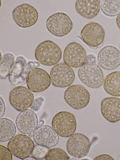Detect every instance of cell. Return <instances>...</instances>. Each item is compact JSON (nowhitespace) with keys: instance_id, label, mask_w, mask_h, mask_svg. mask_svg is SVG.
<instances>
[{"instance_id":"obj_1","label":"cell","mask_w":120,"mask_h":160,"mask_svg":"<svg viewBox=\"0 0 120 160\" xmlns=\"http://www.w3.org/2000/svg\"><path fill=\"white\" fill-rule=\"evenodd\" d=\"M62 53L59 47L54 42L46 40L40 44L35 52V57L41 64L51 66L57 64L60 60Z\"/></svg>"},{"instance_id":"obj_2","label":"cell","mask_w":120,"mask_h":160,"mask_svg":"<svg viewBox=\"0 0 120 160\" xmlns=\"http://www.w3.org/2000/svg\"><path fill=\"white\" fill-rule=\"evenodd\" d=\"M77 75L80 81L92 88L100 87L104 81V74L100 67L95 63L85 62L80 67Z\"/></svg>"},{"instance_id":"obj_3","label":"cell","mask_w":120,"mask_h":160,"mask_svg":"<svg viewBox=\"0 0 120 160\" xmlns=\"http://www.w3.org/2000/svg\"><path fill=\"white\" fill-rule=\"evenodd\" d=\"M46 25L50 33L58 37L68 34L73 27L70 17L63 12H57L50 16L46 20Z\"/></svg>"},{"instance_id":"obj_4","label":"cell","mask_w":120,"mask_h":160,"mask_svg":"<svg viewBox=\"0 0 120 160\" xmlns=\"http://www.w3.org/2000/svg\"><path fill=\"white\" fill-rule=\"evenodd\" d=\"M52 127L56 133L63 137H69L75 131L76 122L74 116L66 111H61L53 117Z\"/></svg>"},{"instance_id":"obj_5","label":"cell","mask_w":120,"mask_h":160,"mask_svg":"<svg viewBox=\"0 0 120 160\" xmlns=\"http://www.w3.org/2000/svg\"><path fill=\"white\" fill-rule=\"evenodd\" d=\"M39 62L29 61L22 56H19L16 59L14 66L9 76V80L13 85H23L29 72L33 69L38 67Z\"/></svg>"},{"instance_id":"obj_6","label":"cell","mask_w":120,"mask_h":160,"mask_svg":"<svg viewBox=\"0 0 120 160\" xmlns=\"http://www.w3.org/2000/svg\"><path fill=\"white\" fill-rule=\"evenodd\" d=\"M13 19L16 25L23 28L29 27L37 22L38 14L32 6L24 3L16 7L12 12Z\"/></svg>"},{"instance_id":"obj_7","label":"cell","mask_w":120,"mask_h":160,"mask_svg":"<svg viewBox=\"0 0 120 160\" xmlns=\"http://www.w3.org/2000/svg\"><path fill=\"white\" fill-rule=\"evenodd\" d=\"M35 146L32 139L24 134L14 136L8 143L7 147L16 157L24 160L29 157Z\"/></svg>"},{"instance_id":"obj_8","label":"cell","mask_w":120,"mask_h":160,"mask_svg":"<svg viewBox=\"0 0 120 160\" xmlns=\"http://www.w3.org/2000/svg\"><path fill=\"white\" fill-rule=\"evenodd\" d=\"M50 76L52 84L60 88L70 86L75 78L73 69L64 63H58L54 66L50 70Z\"/></svg>"},{"instance_id":"obj_9","label":"cell","mask_w":120,"mask_h":160,"mask_svg":"<svg viewBox=\"0 0 120 160\" xmlns=\"http://www.w3.org/2000/svg\"><path fill=\"white\" fill-rule=\"evenodd\" d=\"M64 98L66 102L75 109L86 107L89 103L90 95L88 90L80 85H73L68 88L65 92Z\"/></svg>"},{"instance_id":"obj_10","label":"cell","mask_w":120,"mask_h":160,"mask_svg":"<svg viewBox=\"0 0 120 160\" xmlns=\"http://www.w3.org/2000/svg\"><path fill=\"white\" fill-rule=\"evenodd\" d=\"M34 100V96L32 91L23 86L14 88L9 94L10 104L19 111L28 109L31 106Z\"/></svg>"},{"instance_id":"obj_11","label":"cell","mask_w":120,"mask_h":160,"mask_svg":"<svg viewBox=\"0 0 120 160\" xmlns=\"http://www.w3.org/2000/svg\"><path fill=\"white\" fill-rule=\"evenodd\" d=\"M26 83L28 88L32 92H39L47 89L51 82L50 76L46 71L36 67L29 72Z\"/></svg>"},{"instance_id":"obj_12","label":"cell","mask_w":120,"mask_h":160,"mask_svg":"<svg viewBox=\"0 0 120 160\" xmlns=\"http://www.w3.org/2000/svg\"><path fill=\"white\" fill-rule=\"evenodd\" d=\"M97 59L99 66L106 70H114L120 66V51L113 46L103 47L99 51Z\"/></svg>"},{"instance_id":"obj_13","label":"cell","mask_w":120,"mask_h":160,"mask_svg":"<svg viewBox=\"0 0 120 160\" xmlns=\"http://www.w3.org/2000/svg\"><path fill=\"white\" fill-rule=\"evenodd\" d=\"M105 31L98 23L92 22L86 24L82 29L80 34L82 40L87 45L97 47L103 41Z\"/></svg>"},{"instance_id":"obj_14","label":"cell","mask_w":120,"mask_h":160,"mask_svg":"<svg viewBox=\"0 0 120 160\" xmlns=\"http://www.w3.org/2000/svg\"><path fill=\"white\" fill-rule=\"evenodd\" d=\"M90 146L89 139L81 133L74 134L70 137L67 141L68 152L72 156L78 158L86 156Z\"/></svg>"},{"instance_id":"obj_15","label":"cell","mask_w":120,"mask_h":160,"mask_svg":"<svg viewBox=\"0 0 120 160\" xmlns=\"http://www.w3.org/2000/svg\"><path fill=\"white\" fill-rule=\"evenodd\" d=\"M86 58L87 54L85 49L77 43L69 44L64 50V61L70 67H80L85 63Z\"/></svg>"},{"instance_id":"obj_16","label":"cell","mask_w":120,"mask_h":160,"mask_svg":"<svg viewBox=\"0 0 120 160\" xmlns=\"http://www.w3.org/2000/svg\"><path fill=\"white\" fill-rule=\"evenodd\" d=\"M33 137L37 144L49 148L56 145L59 140L58 134L50 126L42 125L33 131Z\"/></svg>"},{"instance_id":"obj_17","label":"cell","mask_w":120,"mask_h":160,"mask_svg":"<svg viewBox=\"0 0 120 160\" xmlns=\"http://www.w3.org/2000/svg\"><path fill=\"white\" fill-rule=\"evenodd\" d=\"M16 124L18 129L24 134L32 133L38 124V116L33 111L27 109L21 111L17 116Z\"/></svg>"},{"instance_id":"obj_18","label":"cell","mask_w":120,"mask_h":160,"mask_svg":"<svg viewBox=\"0 0 120 160\" xmlns=\"http://www.w3.org/2000/svg\"><path fill=\"white\" fill-rule=\"evenodd\" d=\"M101 113L107 121L115 123L120 120V99L109 97L104 99L101 102Z\"/></svg>"},{"instance_id":"obj_19","label":"cell","mask_w":120,"mask_h":160,"mask_svg":"<svg viewBox=\"0 0 120 160\" xmlns=\"http://www.w3.org/2000/svg\"><path fill=\"white\" fill-rule=\"evenodd\" d=\"M100 2V0H78L75 3V8L81 16L87 19H92L99 12Z\"/></svg>"},{"instance_id":"obj_20","label":"cell","mask_w":120,"mask_h":160,"mask_svg":"<svg viewBox=\"0 0 120 160\" xmlns=\"http://www.w3.org/2000/svg\"><path fill=\"white\" fill-rule=\"evenodd\" d=\"M103 83L104 88L107 93L113 96H120V71H115L108 74Z\"/></svg>"},{"instance_id":"obj_21","label":"cell","mask_w":120,"mask_h":160,"mask_svg":"<svg viewBox=\"0 0 120 160\" xmlns=\"http://www.w3.org/2000/svg\"><path fill=\"white\" fill-rule=\"evenodd\" d=\"M0 141L6 142L10 140L16 132V127L14 123L5 118L0 119Z\"/></svg>"},{"instance_id":"obj_22","label":"cell","mask_w":120,"mask_h":160,"mask_svg":"<svg viewBox=\"0 0 120 160\" xmlns=\"http://www.w3.org/2000/svg\"><path fill=\"white\" fill-rule=\"evenodd\" d=\"M15 58L13 53H5L1 59L0 64V77L2 79L6 78L9 76L15 64Z\"/></svg>"},{"instance_id":"obj_23","label":"cell","mask_w":120,"mask_h":160,"mask_svg":"<svg viewBox=\"0 0 120 160\" xmlns=\"http://www.w3.org/2000/svg\"><path fill=\"white\" fill-rule=\"evenodd\" d=\"M100 8L106 15L116 16L120 13V0H102L100 2Z\"/></svg>"},{"instance_id":"obj_24","label":"cell","mask_w":120,"mask_h":160,"mask_svg":"<svg viewBox=\"0 0 120 160\" xmlns=\"http://www.w3.org/2000/svg\"><path fill=\"white\" fill-rule=\"evenodd\" d=\"M45 159L46 160H68L69 156L63 149L56 148L49 150Z\"/></svg>"},{"instance_id":"obj_25","label":"cell","mask_w":120,"mask_h":160,"mask_svg":"<svg viewBox=\"0 0 120 160\" xmlns=\"http://www.w3.org/2000/svg\"><path fill=\"white\" fill-rule=\"evenodd\" d=\"M49 150L48 148L37 144L35 145L32 154L36 159H42L45 158Z\"/></svg>"},{"instance_id":"obj_26","label":"cell","mask_w":120,"mask_h":160,"mask_svg":"<svg viewBox=\"0 0 120 160\" xmlns=\"http://www.w3.org/2000/svg\"><path fill=\"white\" fill-rule=\"evenodd\" d=\"M0 160H12V153L8 148L1 145H0Z\"/></svg>"},{"instance_id":"obj_27","label":"cell","mask_w":120,"mask_h":160,"mask_svg":"<svg viewBox=\"0 0 120 160\" xmlns=\"http://www.w3.org/2000/svg\"><path fill=\"white\" fill-rule=\"evenodd\" d=\"M43 99L42 98H39L34 100L31 106V108L35 111L38 110L42 104Z\"/></svg>"},{"instance_id":"obj_28","label":"cell","mask_w":120,"mask_h":160,"mask_svg":"<svg viewBox=\"0 0 120 160\" xmlns=\"http://www.w3.org/2000/svg\"><path fill=\"white\" fill-rule=\"evenodd\" d=\"M94 160H114V159L110 155L106 154H100L96 157Z\"/></svg>"},{"instance_id":"obj_29","label":"cell","mask_w":120,"mask_h":160,"mask_svg":"<svg viewBox=\"0 0 120 160\" xmlns=\"http://www.w3.org/2000/svg\"><path fill=\"white\" fill-rule=\"evenodd\" d=\"M0 117L1 118L4 115L5 110V106L4 101L2 97L0 96Z\"/></svg>"},{"instance_id":"obj_30","label":"cell","mask_w":120,"mask_h":160,"mask_svg":"<svg viewBox=\"0 0 120 160\" xmlns=\"http://www.w3.org/2000/svg\"><path fill=\"white\" fill-rule=\"evenodd\" d=\"M117 25L120 29V13L117 15L116 18Z\"/></svg>"},{"instance_id":"obj_31","label":"cell","mask_w":120,"mask_h":160,"mask_svg":"<svg viewBox=\"0 0 120 160\" xmlns=\"http://www.w3.org/2000/svg\"><path fill=\"white\" fill-rule=\"evenodd\" d=\"M24 160H36L35 158L33 157H28L25 158Z\"/></svg>"},{"instance_id":"obj_32","label":"cell","mask_w":120,"mask_h":160,"mask_svg":"<svg viewBox=\"0 0 120 160\" xmlns=\"http://www.w3.org/2000/svg\"><path fill=\"white\" fill-rule=\"evenodd\" d=\"M44 123V121L42 120H40L39 123V126L43 125Z\"/></svg>"},{"instance_id":"obj_33","label":"cell","mask_w":120,"mask_h":160,"mask_svg":"<svg viewBox=\"0 0 120 160\" xmlns=\"http://www.w3.org/2000/svg\"></svg>"}]
</instances>
